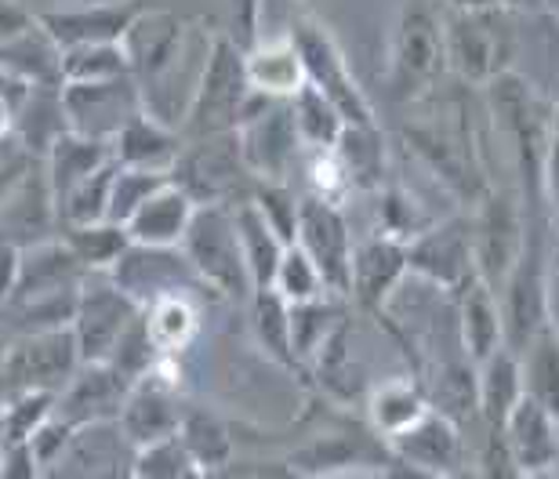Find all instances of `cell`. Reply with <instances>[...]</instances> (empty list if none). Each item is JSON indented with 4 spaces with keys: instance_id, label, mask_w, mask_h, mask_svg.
I'll use <instances>...</instances> for the list:
<instances>
[{
    "instance_id": "obj_53",
    "label": "cell",
    "mask_w": 559,
    "mask_h": 479,
    "mask_svg": "<svg viewBox=\"0 0 559 479\" xmlns=\"http://www.w3.org/2000/svg\"><path fill=\"white\" fill-rule=\"evenodd\" d=\"M11 135H15V109L8 103H0V146L11 142Z\"/></svg>"
},
{
    "instance_id": "obj_52",
    "label": "cell",
    "mask_w": 559,
    "mask_h": 479,
    "mask_svg": "<svg viewBox=\"0 0 559 479\" xmlns=\"http://www.w3.org/2000/svg\"><path fill=\"white\" fill-rule=\"evenodd\" d=\"M26 95H29V84H22L19 76H11L8 70H0V103H8L11 109H19Z\"/></svg>"
},
{
    "instance_id": "obj_47",
    "label": "cell",
    "mask_w": 559,
    "mask_h": 479,
    "mask_svg": "<svg viewBox=\"0 0 559 479\" xmlns=\"http://www.w3.org/2000/svg\"><path fill=\"white\" fill-rule=\"evenodd\" d=\"M200 469L189 462L186 447L175 440L153 443V447L135 451V469H131V479H193Z\"/></svg>"
},
{
    "instance_id": "obj_34",
    "label": "cell",
    "mask_w": 559,
    "mask_h": 479,
    "mask_svg": "<svg viewBox=\"0 0 559 479\" xmlns=\"http://www.w3.org/2000/svg\"><path fill=\"white\" fill-rule=\"evenodd\" d=\"M334 157H338L345 178H349V189H364V193H374V189H385V175H389V146L382 128H345L342 142L334 146Z\"/></svg>"
},
{
    "instance_id": "obj_43",
    "label": "cell",
    "mask_w": 559,
    "mask_h": 479,
    "mask_svg": "<svg viewBox=\"0 0 559 479\" xmlns=\"http://www.w3.org/2000/svg\"><path fill=\"white\" fill-rule=\"evenodd\" d=\"M117 160L106 164L103 171H95L87 182H81L59 207V229L66 226H95V221L109 218V193H114Z\"/></svg>"
},
{
    "instance_id": "obj_16",
    "label": "cell",
    "mask_w": 559,
    "mask_h": 479,
    "mask_svg": "<svg viewBox=\"0 0 559 479\" xmlns=\"http://www.w3.org/2000/svg\"><path fill=\"white\" fill-rule=\"evenodd\" d=\"M295 248L306 251V259L317 265L323 287L331 298H349V273H353V237L349 221L338 204L317 196H301V215H298V240Z\"/></svg>"
},
{
    "instance_id": "obj_8",
    "label": "cell",
    "mask_w": 559,
    "mask_h": 479,
    "mask_svg": "<svg viewBox=\"0 0 559 479\" xmlns=\"http://www.w3.org/2000/svg\"><path fill=\"white\" fill-rule=\"evenodd\" d=\"M182 259L189 270L197 273V280L233 302H251L254 287L243 265L237 221H233V207H197L189 232L182 240Z\"/></svg>"
},
{
    "instance_id": "obj_30",
    "label": "cell",
    "mask_w": 559,
    "mask_h": 479,
    "mask_svg": "<svg viewBox=\"0 0 559 479\" xmlns=\"http://www.w3.org/2000/svg\"><path fill=\"white\" fill-rule=\"evenodd\" d=\"M523 399V374L516 352L501 349L476 367V421L487 429H506L512 410Z\"/></svg>"
},
{
    "instance_id": "obj_19",
    "label": "cell",
    "mask_w": 559,
    "mask_h": 479,
    "mask_svg": "<svg viewBox=\"0 0 559 479\" xmlns=\"http://www.w3.org/2000/svg\"><path fill=\"white\" fill-rule=\"evenodd\" d=\"M131 382L109 363H81L73 382L55 396V418L70 429L117 426Z\"/></svg>"
},
{
    "instance_id": "obj_33",
    "label": "cell",
    "mask_w": 559,
    "mask_h": 479,
    "mask_svg": "<svg viewBox=\"0 0 559 479\" xmlns=\"http://www.w3.org/2000/svg\"><path fill=\"white\" fill-rule=\"evenodd\" d=\"M520 374H523V396L531 404H538L542 410L559 421V323L556 316L523 345Z\"/></svg>"
},
{
    "instance_id": "obj_2",
    "label": "cell",
    "mask_w": 559,
    "mask_h": 479,
    "mask_svg": "<svg viewBox=\"0 0 559 479\" xmlns=\"http://www.w3.org/2000/svg\"><path fill=\"white\" fill-rule=\"evenodd\" d=\"M84 284L87 273L66 251L62 240H48L22 251L19 287L11 295V302L4 306V313L15 323V338L70 327Z\"/></svg>"
},
{
    "instance_id": "obj_39",
    "label": "cell",
    "mask_w": 559,
    "mask_h": 479,
    "mask_svg": "<svg viewBox=\"0 0 559 479\" xmlns=\"http://www.w3.org/2000/svg\"><path fill=\"white\" fill-rule=\"evenodd\" d=\"M342 327H349L342 313V298H317V302L306 306H290V345H295V356L301 363V371L312 367V360L328 349L331 338Z\"/></svg>"
},
{
    "instance_id": "obj_55",
    "label": "cell",
    "mask_w": 559,
    "mask_h": 479,
    "mask_svg": "<svg viewBox=\"0 0 559 479\" xmlns=\"http://www.w3.org/2000/svg\"><path fill=\"white\" fill-rule=\"evenodd\" d=\"M447 479H476L473 469H462V472H454V476H447Z\"/></svg>"
},
{
    "instance_id": "obj_51",
    "label": "cell",
    "mask_w": 559,
    "mask_h": 479,
    "mask_svg": "<svg viewBox=\"0 0 559 479\" xmlns=\"http://www.w3.org/2000/svg\"><path fill=\"white\" fill-rule=\"evenodd\" d=\"M542 196H545V215H549L556 237H559V146H556V142H552V149H549V160H545Z\"/></svg>"
},
{
    "instance_id": "obj_25",
    "label": "cell",
    "mask_w": 559,
    "mask_h": 479,
    "mask_svg": "<svg viewBox=\"0 0 559 479\" xmlns=\"http://www.w3.org/2000/svg\"><path fill=\"white\" fill-rule=\"evenodd\" d=\"M367 429L371 436H378L382 443L404 436L411 426L432 410V399L425 393V385L415 374H396L378 382L371 393H367Z\"/></svg>"
},
{
    "instance_id": "obj_24",
    "label": "cell",
    "mask_w": 559,
    "mask_h": 479,
    "mask_svg": "<svg viewBox=\"0 0 559 479\" xmlns=\"http://www.w3.org/2000/svg\"><path fill=\"white\" fill-rule=\"evenodd\" d=\"M0 237L15 243L19 251L59 240V211H55L48 178H44V164L33 167L26 182L19 185V193L0 211Z\"/></svg>"
},
{
    "instance_id": "obj_12",
    "label": "cell",
    "mask_w": 559,
    "mask_h": 479,
    "mask_svg": "<svg viewBox=\"0 0 559 479\" xmlns=\"http://www.w3.org/2000/svg\"><path fill=\"white\" fill-rule=\"evenodd\" d=\"M237 142L254 182H287L290 164L301 157L290 103H273V98L251 95L237 128Z\"/></svg>"
},
{
    "instance_id": "obj_26",
    "label": "cell",
    "mask_w": 559,
    "mask_h": 479,
    "mask_svg": "<svg viewBox=\"0 0 559 479\" xmlns=\"http://www.w3.org/2000/svg\"><path fill=\"white\" fill-rule=\"evenodd\" d=\"M197 215V204L189 200L175 182L145 200V207L128 221V237L139 248H160V251H178L189 232V221Z\"/></svg>"
},
{
    "instance_id": "obj_20",
    "label": "cell",
    "mask_w": 559,
    "mask_h": 479,
    "mask_svg": "<svg viewBox=\"0 0 559 479\" xmlns=\"http://www.w3.org/2000/svg\"><path fill=\"white\" fill-rule=\"evenodd\" d=\"M131 469L135 447L124 440L120 426H92L73 432V440L40 479H131Z\"/></svg>"
},
{
    "instance_id": "obj_13",
    "label": "cell",
    "mask_w": 559,
    "mask_h": 479,
    "mask_svg": "<svg viewBox=\"0 0 559 479\" xmlns=\"http://www.w3.org/2000/svg\"><path fill=\"white\" fill-rule=\"evenodd\" d=\"M186 399L182 382H178V360H160L153 374H145L142 382L131 385V393L120 410V432L135 451L153 447V443L175 440L178 426L186 418Z\"/></svg>"
},
{
    "instance_id": "obj_28",
    "label": "cell",
    "mask_w": 559,
    "mask_h": 479,
    "mask_svg": "<svg viewBox=\"0 0 559 479\" xmlns=\"http://www.w3.org/2000/svg\"><path fill=\"white\" fill-rule=\"evenodd\" d=\"M243 65H248L251 92L262 98H273V103H290V98L306 87V70H301V59L287 33L262 37L243 55Z\"/></svg>"
},
{
    "instance_id": "obj_45",
    "label": "cell",
    "mask_w": 559,
    "mask_h": 479,
    "mask_svg": "<svg viewBox=\"0 0 559 479\" xmlns=\"http://www.w3.org/2000/svg\"><path fill=\"white\" fill-rule=\"evenodd\" d=\"M171 182V175H153V171H131V167H117L114 193H109V218L114 226L128 229V221L139 215L156 189Z\"/></svg>"
},
{
    "instance_id": "obj_29",
    "label": "cell",
    "mask_w": 559,
    "mask_h": 479,
    "mask_svg": "<svg viewBox=\"0 0 559 479\" xmlns=\"http://www.w3.org/2000/svg\"><path fill=\"white\" fill-rule=\"evenodd\" d=\"M117 167H131V171H153V175H171V167L182 153V135L175 128L160 124L150 113L135 117L120 131L114 146Z\"/></svg>"
},
{
    "instance_id": "obj_17",
    "label": "cell",
    "mask_w": 559,
    "mask_h": 479,
    "mask_svg": "<svg viewBox=\"0 0 559 479\" xmlns=\"http://www.w3.org/2000/svg\"><path fill=\"white\" fill-rule=\"evenodd\" d=\"M109 280L117 284V291H124L139 309H150L160 298L171 295H193L207 291L197 280V273L189 270L182 251H160V248H139L131 243L124 259L117 262V270L109 273Z\"/></svg>"
},
{
    "instance_id": "obj_31",
    "label": "cell",
    "mask_w": 559,
    "mask_h": 479,
    "mask_svg": "<svg viewBox=\"0 0 559 479\" xmlns=\"http://www.w3.org/2000/svg\"><path fill=\"white\" fill-rule=\"evenodd\" d=\"M40 164H44V178H48L55 211H59L62 200L76 185L87 182L95 171H103L106 164H114V149L103 146V142H87L81 135H62Z\"/></svg>"
},
{
    "instance_id": "obj_35",
    "label": "cell",
    "mask_w": 559,
    "mask_h": 479,
    "mask_svg": "<svg viewBox=\"0 0 559 479\" xmlns=\"http://www.w3.org/2000/svg\"><path fill=\"white\" fill-rule=\"evenodd\" d=\"M233 221H237V237H240V251H243V265H248L251 287L254 291H273L276 270L284 262V240L265 226V218L254 211V204L233 207Z\"/></svg>"
},
{
    "instance_id": "obj_7",
    "label": "cell",
    "mask_w": 559,
    "mask_h": 479,
    "mask_svg": "<svg viewBox=\"0 0 559 479\" xmlns=\"http://www.w3.org/2000/svg\"><path fill=\"white\" fill-rule=\"evenodd\" d=\"M171 182L197 207H240L254 196V185H259L240 157L237 135L182 142V153L171 167Z\"/></svg>"
},
{
    "instance_id": "obj_41",
    "label": "cell",
    "mask_w": 559,
    "mask_h": 479,
    "mask_svg": "<svg viewBox=\"0 0 559 479\" xmlns=\"http://www.w3.org/2000/svg\"><path fill=\"white\" fill-rule=\"evenodd\" d=\"M290 117H295L298 142L306 153H334V146L342 142V113L320 92H312L309 84L290 98Z\"/></svg>"
},
{
    "instance_id": "obj_37",
    "label": "cell",
    "mask_w": 559,
    "mask_h": 479,
    "mask_svg": "<svg viewBox=\"0 0 559 479\" xmlns=\"http://www.w3.org/2000/svg\"><path fill=\"white\" fill-rule=\"evenodd\" d=\"M178 443H182L189 462L204 476L226 469L233 462V432L226 421L207 407H186V418H182V426H178Z\"/></svg>"
},
{
    "instance_id": "obj_42",
    "label": "cell",
    "mask_w": 559,
    "mask_h": 479,
    "mask_svg": "<svg viewBox=\"0 0 559 479\" xmlns=\"http://www.w3.org/2000/svg\"><path fill=\"white\" fill-rule=\"evenodd\" d=\"M131 76L128 55L120 44H92V48L62 51V84H106Z\"/></svg>"
},
{
    "instance_id": "obj_40",
    "label": "cell",
    "mask_w": 559,
    "mask_h": 479,
    "mask_svg": "<svg viewBox=\"0 0 559 479\" xmlns=\"http://www.w3.org/2000/svg\"><path fill=\"white\" fill-rule=\"evenodd\" d=\"M248 306H251V334L259 342V349L276 367H284V371L306 374L295 356V345H290V306L273 291H254Z\"/></svg>"
},
{
    "instance_id": "obj_11",
    "label": "cell",
    "mask_w": 559,
    "mask_h": 479,
    "mask_svg": "<svg viewBox=\"0 0 559 479\" xmlns=\"http://www.w3.org/2000/svg\"><path fill=\"white\" fill-rule=\"evenodd\" d=\"M407 265L411 273L429 280L436 291L447 298H462L468 287L484 284L476 270V251H473V218L468 211L451 215L443 221H432L429 229L418 232L407 243Z\"/></svg>"
},
{
    "instance_id": "obj_54",
    "label": "cell",
    "mask_w": 559,
    "mask_h": 479,
    "mask_svg": "<svg viewBox=\"0 0 559 479\" xmlns=\"http://www.w3.org/2000/svg\"><path fill=\"white\" fill-rule=\"evenodd\" d=\"M549 131H552V142L559 146V98H556L552 109H549Z\"/></svg>"
},
{
    "instance_id": "obj_18",
    "label": "cell",
    "mask_w": 559,
    "mask_h": 479,
    "mask_svg": "<svg viewBox=\"0 0 559 479\" xmlns=\"http://www.w3.org/2000/svg\"><path fill=\"white\" fill-rule=\"evenodd\" d=\"M411 273L407 265V243L396 237H367L353 248V273H349V298L356 309L378 323H389V302H393L396 287Z\"/></svg>"
},
{
    "instance_id": "obj_21",
    "label": "cell",
    "mask_w": 559,
    "mask_h": 479,
    "mask_svg": "<svg viewBox=\"0 0 559 479\" xmlns=\"http://www.w3.org/2000/svg\"><path fill=\"white\" fill-rule=\"evenodd\" d=\"M389 458L411 465V469H421L436 479H447L454 472L465 469V426H457L451 415L443 410H429L418 426H411L404 436L389 440Z\"/></svg>"
},
{
    "instance_id": "obj_46",
    "label": "cell",
    "mask_w": 559,
    "mask_h": 479,
    "mask_svg": "<svg viewBox=\"0 0 559 479\" xmlns=\"http://www.w3.org/2000/svg\"><path fill=\"white\" fill-rule=\"evenodd\" d=\"M273 295L284 298L287 306H306V302H317V298H328V287H323L317 265L306 259V251L287 248L284 262H280V270H276Z\"/></svg>"
},
{
    "instance_id": "obj_10",
    "label": "cell",
    "mask_w": 559,
    "mask_h": 479,
    "mask_svg": "<svg viewBox=\"0 0 559 479\" xmlns=\"http://www.w3.org/2000/svg\"><path fill=\"white\" fill-rule=\"evenodd\" d=\"M468 218H473V251H476L479 280L498 295L509 270L516 265L523 251L527 207H523L520 193L490 185L487 193L468 207Z\"/></svg>"
},
{
    "instance_id": "obj_44",
    "label": "cell",
    "mask_w": 559,
    "mask_h": 479,
    "mask_svg": "<svg viewBox=\"0 0 559 479\" xmlns=\"http://www.w3.org/2000/svg\"><path fill=\"white\" fill-rule=\"evenodd\" d=\"M254 211L265 218L284 248H295L298 240V215H301V196L290 189L287 182H259L254 185V196H251Z\"/></svg>"
},
{
    "instance_id": "obj_32",
    "label": "cell",
    "mask_w": 559,
    "mask_h": 479,
    "mask_svg": "<svg viewBox=\"0 0 559 479\" xmlns=\"http://www.w3.org/2000/svg\"><path fill=\"white\" fill-rule=\"evenodd\" d=\"M62 135H70L62 109V87H29V95L15 109V135L11 139L33 160H44Z\"/></svg>"
},
{
    "instance_id": "obj_22",
    "label": "cell",
    "mask_w": 559,
    "mask_h": 479,
    "mask_svg": "<svg viewBox=\"0 0 559 479\" xmlns=\"http://www.w3.org/2000/svg\"><path fill=\"white\" fill-rule=\"evenodd\" d=\"M139 4H73V8H40L37 22L59 44V51L92 48V44H120L131 22L139 19Z\"/></svg>"
},
{
    "instance_id": "obj_15",
    "label": "cell",
    "mask_w": 559,
    "mask_h": 479,
    "mask_svg": "<svg viewBox=\"0 0 559 479\" xmlns=\"http://www.w3.org/2000/svg\"><path fill=\"white\" fill-rule=\"evenodd\" d=\"M62 109L70 135L103 142V146H114L120 131L145 113L142 92L131 76L106 84H62Z\"/></svg>"
},
{
    "instance_id": "obj_36",
    "label": "cell",
    "mask_w": 559,
    "mask_h": 479,
    "mask_svg": "<svg viewBox=\"0 0 559 479\" xmlns=\"http://www.w3.org/2000/svg\"><path fill=\"white\" fill-rule=\"evenodd\" d=\"M142 320L145 331H150L153 349L160 352V360H178L193 345L200 331V309L193 302V295L160 298L150 309H142Z\"/></svg>"
},
{
    "instance_id": "obj_50",
    "label": "cell",
    "mask_w": 559,
    "mask_h": 479,
    "mask_svg": "<svg viewBox=\"0 0 559 479\" xmlns=\"http://www.w3.org/2000/svg\"><path fill=\"white\" fill-rule=\"evenodd\" d=\"M37 26V11L22 4H0V48Z\"/></svg>"
},
{
    "instance_id": "obj_3",
    "label": "cell",
    "mask_w": 559,
    "mask_h": 479,
    "mask_svg": "<svg viewBox=\"0 0 559 479\" xmlns=\"http://www.w3.org/2000/svg\"><path fill=\"white\" fill-rule=\"evenodd\" d=\"M447 76L484 92L498 76L512 73L520 37L509 8H443Z\"/></svg>"
},
{
    "instance_id": "obj_6",
    "label": "cell",
    "mask_w": 559,
    "mask_h": 479,
    "mask_svg": "<svg viewBox=\"0 0 559 479\" xmlns=\"http://www.w3.org/2000/svg\"><path fill=\"white\" fill-rule=\"evenodd\" d=\"M290 44H295L301 70H306V84L312 92H320L328 103L338 109L345 128H371L374 120V106L371 98L364 95L360 81L349 70V59H345L342 44L334 40V33L323 26L320 19L312 15H298L287 29Z\"/></svg>"
},
{
    "instance_id": "obj_5",
    "label": "cell",
    "mask_w": 559,
    "mask_h": 479,
    "mask_svg": "<svg viewBox=\"0 0 559 479\" xmlns=\"http://www.w3.org/2000/svg\"><path fill=\"white\" fill-rule=\"evenodd\" d=\"M248 65H243V51L233 44L226 33H211L204 65H200L193 98L182 117L178 135L182 142L215 139V135H237L243 109L251 103Z\"/></svg>"
},
{
    "instance_id": "obj_14",
    "label": "cell",
    "mask_w": 559,
    "mask_h": 479,
    "mask_svg": "<svg viewBox=\"0 0 559 479\" xmlns=\"http://www.w3.org/2000/svg\"><path fill=\"white\" fill-rule=\"evenodd\" d=\"M139 316L142 309L124 291H117L109 276H87L70 323L76 349H81V363H106L120 338L139 323Z\"/></svg>"
},
{
    "instance_id": "obj_49",
    "label": "cell",
    "mask_w": 559,
    "mask_h": 479,
    "mask_svg": "<svg viewBox=\"0 0 559 479\" xmlns=\"http://www.w3.org/2000/svg\"><path fill=\"white\" fill-rule=\"evenodd\" d=\"M19 273H22V251L11 240L0 237V309L11 302L19 287Z\"/></svg>"
},
{
    "instance_id": "obj_27",
    "label": "cell",
    "mask_w": 559,
    "mask_h": 479,
    "mask_svg": "<svg viewBox=\"0 0 559 479\" xmlns=\"http://www.w3.org/2000/svg\"><path fill=\"white\" fill-rule=\"evenodd\" d=\"M457 313V345L473 367L487 363L490 356L506 349V323H501L498 295L487 284L468 287L462 298H454Z\"/></svg>"
},
{
    "instance_id": "obj_48",
    "label": "cell",
    "mask_w": 559,
    "mask_h": 479,
    "mask_svg": "<svg viewBox=\"0 0 559 479\" xmlns=\"http://www.w3.org/2000/svg\"><path fill=\"white\" fill-rule=\"evenodd\" d=\"M40 462L33 454L29 443H19V447H8L4 458H0V479H40Z\"/></svg>"
},
{
    "instance_id": "obj_38",
    "label": "cell",
    "mask_w": 559,
    "mask_h": 479,
    "mask_svg": "<svg viewBox=\"0 0 559 479\" xmlns=\"http://www.w3.org/2000/svg\"><path fill=\"white\" fill-rule=\"evenodd\" d=\"M59 240L66 243V251L73 254L76 265H81L87 276H109L117 270V262L124 259V251L131 248L128 229L114 226V221L66 226L59 229Z\"/></svg>"
},
{
    "instance_id": "obj_9",
    "label": "cell",
    "mask_w": 559,
    "mask_h": 479,
    "mask_svg": "<svg viewBox=\"0 0 559 479\" xmlns=\"http://www.w3.org/2000/svg\"><path fill=\"white\" fill-rule=\"evenodd\" d=\"M81 371V349L70 327L11 338L0 356V404L15 396H59Z\"/></svg>"
},
{
    "instance_id": "obj_1",
    "label": "cell",
    "mask_w": 559,
    "mask_h": 479,
    "mask_svg": "<svg viewBox=\"0 0 559 479\" xmlns=\"http://www.w3.org/2000/svg\"><path fill=\"white\" fill-rule=\"evenodd\" d=\"M440 87L429 98H421V103H432V113L411 120L404 135L411 142V149H415V157H421V164L454 196H462L465 204H476L490 189L484 167L487 106L476 87L457 84L451 92H440Z\"/></svg>"
},
{
    "instance_id": "obj_4",
    "label": "cell",
    "mask_w": 559,
    "mask_h": 479,
    "mask_svg": "<svg viewBox=\"0 0 559 479\" xmlns=\"http://www.w3.org/2000/svg\"><path fill=\"white\" fill-rule=\"evenodd\" d=\"M447 76L443 8L404 4L389 26L385 51V92L393 103L418 106Z\"/></svg>"
},
{
    "instance_id": "obj_23",
    "label": "cell",
    "mask_w": 559,
    "mask_h": 479,
    "mask_svg": "<svg viewBox=\"0 0 559 479\" xmlns=\"http://www.w3.org/2000/svg\"><path fill=\"white\" fill-rule=\"evenodd\" d=\"M501 440L509 447L512 465L520 469L523 479H549L559 469V421L531 404L527 396L520 399V407L512 410V418L501 429Z\"/></svg>"
}]
</instances>
